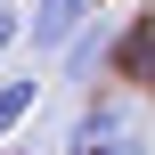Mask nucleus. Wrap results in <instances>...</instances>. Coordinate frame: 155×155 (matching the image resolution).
<instances>
[{
  "label": "nucleus",
  "instance_id": "nucleus-1",
  "mask_svg": "<svg viewBox=\"0 0 155 155\" xmlns=\"http://www.w3.org/2000/svg\"><path fill=\"white\" fill-rule=\"evenodd\" d=\"M90 25H98V0H33L25 41H33V57H65Z\"/></svg>",
  "mask_w": 155,
  "mask_h": 155
},
{
  "label": "nucleus",
  "instance_id": "nucleus-5",
  "mask_svg": "<svg viewBox=\"0 0 155 155\" xmlns=\"http://www.w3.org/2000/svg\"><path fill=\"white\" fill-rule=\"evenodd\" d=\"M16 41H25V16H16V8H0V57H8Z\"/></svg>",
  "mask_w": 155,
  "mask_h": 155
},
{
  "label": "nucleus",
  "instance_id": "nucleus-7",
  "mask_svg": "<svg viewBox=\"0 0 155 155\" xmlns=\"http://www.w3.org/2000/svg\"><path fill=\"white\" fill-rule=\"evenodd\" d=\"M0 8H8V0H0Z\"/></svg>",
  "mask_w": 155,
  "mask_h": 155
},
{
  "label": "nucleus",
  "instance_id": "nucleus-4",
  "mask_svg": "<svg viewBox=\"0 0 155 155\" xmlns=\"http://www.w3.org/2000/svg\"><path fill=\"white\" fill-rule=\"evenodd\" d=\"M33 106H41V82H33V74H8V82H0V139H8Z\"/></svg>",
  "mask_w": 155,
  "mask_h": 155
},
{
  "label": "nucleus",
  "instance_id": "nucleus-2",
  "mask_svg": "<svg viewBox=\"0 0 155 155\" xmlns=\"http://www.w3.org/2000/svg\"><path fill=\"white\" fill-rule=\"evenodd\" d=\"M131 139V106L123 98H82V114H74V131H65V155H106V147H123Z\"/></svg>",
  "mask_w": 155,
  "mask_h": 155
},
{
  "label": "nucleus",
  "instance_id": "nucleus-6",
  "mask_svg": "<svg viewBox=\"0 0 155 155\" xmlns=\"http://www.w3.org/2000/svg\"><path fill=\"white\" fill-rule=\"evenodd\" d=\"M106 155H155V139H139V131H131L123 147H106Z\"/></svg>",
  "mask_w": 155,
  "mask_h": 155
},
{
  "label": "nucleus",
  "instance_id": "nucleus-3",
  "mask_svg": "<svg viewBox=\"0 0 155 155\" xmlns=\"http://www.w3.org/2000/svg\"><path fill=\"white\" fill-rule=\"evenodd\" d=\"M106 57H114V25L98 16V25H90V33H82V41H74V49L57 57V65H65V82H82V90H98V74H106Z\"/></svg>",
  "mask_w": 155,
  "mask_h": 155
}]
</instances>
